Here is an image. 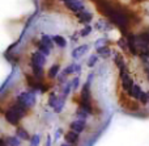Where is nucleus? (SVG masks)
<instances>
[{
	"instance_id": "3",
	"label": "nucleus",
	"mask_w": 149,
	"mask_h": 146,
	"mask_svg": "<svg viewBox=\"0 0 149 146\" xmlns=\"http://www.w3.org/2000/svg\"><path fill=\"white\" fill-rule=\"evenodd\" d=\"M22 116L24 115L20 112V109H18L16 105L10 107L9 109L4 113L5 120H7L9 124H12V125H17V124L20 123V120H21V117H22Z\"/></svg>"
},
{
	"instance_id": "25",
	"label": "nucleus",
	"mask_w": 149,
	"mask_h": 146,
	"mask_svg": "<svg viewBox=\"0 0 149 146\" xmlns=\"http://www.w3.org/2000/svg\"><path fill=\"white\" fill-rule=\"evenodd\" d=\"M60 146H71V144H62Z\"/></svg>"
},
{
	"instance_id": "11",
	"label": "nucleus",
	"mask_w": 149,
	"mask_h": 146,
	"mask_svg": "<svg viewBox=\"0 0 149 146\" xmlns=\"http://www.w3.org/2000/svg\"><path fill=\"white\" fill-rule=\"evenodd\" d=\"M16 136H17L20 140H30L29 133L26 132V129H24V128H17L16 129Z\"/></svg>"
},
{
	"instance_id": "17",
	"label": "nucleus",
	"mask_w": 149,
	"mask_h": 146,
	"mask_svg": "<svg viewBox=\"0 0 149 146\" xmlns=\"http://www.w3.org/2000/svg\"><path fill=\"white\" fill-rule=\"evenodd\" d=\"M41 140H39V134H34L30 138V146H38Z\"/></svg>"
},
{
	"instance_id": "4",
	"label": "nucleus",
	"mask_w": 149,
	"mask_h": 146,
	"mask_svg": "<svg viewBox=\"0 0 149 146\" xmlns=\"http://www.w3.org/2000/svg\"><path fill=\"white\" fill-rule=\"evenodd\" d=\"M63 1H64L65 7H67L68 9L72 11L76 16L80 15L81 12H84V11H86L84 7V4H82L80 0H63Z\"/></svg>"
},
{
	"instance_id": "2",
	"label": "nucleus",
	"mask_w": 149,
	"mask_h": 146,
	"mask_svg": "<svg viewBox=\"0 0 149 146\" xmlns=\"http://www.w3.org/2000/svg\"><path fill=\"white\" fill-rule=\"evenodd\" d=\"M46 63V55L42 51H36L31 55V70L37 79H41V75L43 74V66Z\"/></svg>"
},
{
	"instance_id": "26",
	"label": "nucleus",
	"mask_w": 149,
	"mask_h": 146,
	"mask_svg": "<svg viewBox=\"0 0 149 146\" xmlns=\"http://www.w3.org/2000/svg\"><path fill=\"white\" fill-rule=\"evenodd\" d=\"M147 95H148V99H149V91H148V92H147Z\"/></svg>"
},
{
	"instance_id": "10",
	"label": "nucleus",
	"mask_w": 149,
	"mask_h": 146,
	"mask_svg": "<svg viewBox=\"0 0 149 146\" xmlns=\"http://www.w3.org/2000/svg\"><path fill=\"white\" fill-rule=\"evenodd\" d=\"M52 41H54V44L56 45V46L59 47H65L67 46V41H65L64 37L62 36H52Z\"/></svg>"
},
{
	"instance_id": "20",
	"label": "nucleus",
	"mask_w": 149,
	"mask_h": 146,
	"mask_svg": "<svg viewBox=\"0 0 149 146\" xmlns=\"http://www.w3.org/2000/svg\"><path fill=\"white\" fill-rule=\"evenodd\" d=\"M72 86H73V90L77 88V86H79V78H74L72 80Z\"/></svg>"
},
{
	"instance_id": "9",
	"label": "nucleus",
	"mask_w": 149,
	"mask_h": 146,
	"mask_svg": "<svg viewBox=\"0 0 149 146\" xmlns=\"http://www.w3.org/2000/svg\"><path fill=\"white\" fill-rule=\"evenodd\" d=\"M128 94H130V96H131V97H134V99L140 100V97H141V95H143L141 87H140V86H137V84H134V87H132V88H131V91H130Z\"/></svg>"
},
{
	"instance_id": "5",
	"label": "nucleus",
	"mask_w": 149,
	"mask_h": 146,
	"mask_svg": "<svg viewBox=\"0 0 149 146\" xmlns=\"http://www.w3.org/2000/svg\"><path fill=\"white\" fill-rule=\"evenodd\" d=\"M52 37H49V36H42L41 38V42H39V46H38V50L42 51L45 55H49L50 54V50L52 47Z\"/></svg>"
},
{
	"instance_id": "21",
	"label": "nucleus",
	"mask_w": 149,
	"mask_h": 146,
	"mask_svg": "<svg viewBox=\"0 0 149 146\" xmlns=\"http://www.w3.org/2000/svg\"><path fill=\"white\" fill-rule=\"evenodd\" d=\"M0 146H8L7 138H1V140H0Z\"/></svg>"
},
{
	"instance_id": "19",
	"label": "nucleus",
	"mask_w": 149,
	"mask_h": 146,
	"mask_svg": "<svg viewBox=\"0 0 149 146\" xmlns=\"http://www.w3.org/2000/svg\"><path fill=\"white\" fill-rule=\"evenodd\" d=\"M97 59H98L97 55H92V57L89 58V61H88V66H89V67H93V66L97 63Z\"/></svg>"
},
{
	"instance_id": "22",
	"label": "nucleus",
	"mask_w": 149,
	"mask_h": 146,
	"mask_svg": "<svg viewBox=\"0 0 149 146\" xmlns=\"http://www.w3.org/2000/svg\"><path fill=\"white\" fill-rule=\"evenodd\" d=\"M60 134H62V129H58L56 133H55V141H56V140L60 137Z\"/></svg>"
},
{
	"instance_id": "23",
	"label": "nucleus",
	"mask_w": 149,
	"mask_h": 146,
	"mask_svg": "<svg viewBox=\"0 0 149 146\" xmlns=\"http://www.w3.org/2000/svg\"><path fill=\"white\" fill-rule=\"evenodd\" d=\"M145 71H147V75H148V79H149V62L145 63Z\"/></svg>"
},
{
	"instance_id": "12",
	"label": "nucleus",
	"mask_w": 149,
	"mask_h": 146,
	"mask_svg": "<svg viewBox=\"0 0 149 146\" xmlns=\"http://www.w3.org/2000/svg\"><path fill=\"white\" fill-rule=\"evenodd\" d=\"M77 71H80V66L79 65H70L64 71H63V74H64V75H70V74L77 73Z\"/></svg>"
},
{
	"instance_id": "6",
	"label": "nucleus",
	"mask_w": 149,
	"mask_h": 146,
	"mask_svg": "<svg viewBox=\"0 0 149 146\" xmlns=\"http://www.w3.org/2000/svg\"><path fill=\"white\" fill-rule=\"evenodd\" d=\"M70 128L74 130L76 133H82L85 129V120H76V121H72L70 125Z\"/></svg>"
},
{
	"instance_id": "8",
	"label": "nucleus",
	"mask_w": 149,
	"mask_h": 146,
	"mask_svg": "<svg viewBox=\"0 0 149 146\" xmlns=\"http://www.w3.org/2000/svg\"><path fill=\"white\" fill-rule=\"evenodd\" d=\"M86 51H88V45H82V46L76 47V49H73V51H72V58L79 59V58H81Z\"/></svg>"
},
{
	"instance_id": "24",
	"label": "nucleus",
	"mask_w": 149,
	"mask_h": 146,
	"mask_svg": "<svg viewBox=\"0 0 149 146\" xmlns=\"http://www.w3.org/2000/svg\"><path fill=\"white\" fill-rule=\"evenodd\" d=\"M46 146H51V136H47V142Z\"/></svg>"
},
{
	"instance_id": "1",
	"label": "nucleus",
	"mask_w": 149,
	"mask_h": 146,
	"mask_svg": "<svg viewBox=\"0 0 149 146\" xmlns=\"http://www.w3.org/2000/svg\"><path fill=\"white\" fill-rule=\"evenodd\" d=\"M94 1L101 13L105 15L114 25L119 26L120 29H127L131 26L134 16L123 7L115 4L114 1H110V0H94Z\"/></svg>"
},
{
	"instance_id": "7",
	"label": "nucleus",
	"mask_w": 149,
	"mask_h": 146,
	"mask_svg": "<svg viewBox=\"0 0 149 146\" xmlns=\"http://www.w3.org/2000/svg\"><path fill=\"white\" fill-rule=\"evenodd\" d=\"M64 140L67 141V144H71V145L77 144V142H79V133H76L74 130L71 129L70 132H67V133L64 134Z\"/></svg>"
},
{
	"instance_id": "18",
	"label": "nucleus",
	"mask_w": 149,
	"mask_h": 146,
	"mask_svg": "<svg viewBox=\"0 0 149 146\" xmlns=\"http://www.w3.org/2000/svg\"><path fill=\"white\" fill-rule=\"evenodd\" d=\"M140 38L143 39L144 42H147V44H149V29H147V30H144L141 34H140Z\"/></svg>"
},
{
	"instance_id": "13",
	"label": "nucleus",
	"mask_w": 149,
	"mask_h": 146,
	"mask_svg": "<svg viewBox=\"0 0 149 146\" xmlns=\"http://www.w3.org/2000/svg\"><path fill=\"white\" fill-rule=\"evenodd\" d=\"M60 97H58L55 94H50V97H49V105L51 108H55L58 105V103H59Z\"/></svg>"
},
{
	"instance_id": "15",
	"label": "nucleus",
	"mask_w": 149,
	"mask_h": 146,
	"mask_svg": "<svg viewBox=\"0 0 149 146\" xmlns=\"http://www.w3.org/2000/svg\"><path fill=\"white\" fill-rule=\"evenodd\" d=\"M59 70H60V66L59 65L51 66V67H50V70H49V76H50V78H55V76L58 75V73H59Z\"/></svg>"
},
{
	"instance_id": "16",
	"label": "nucleus",
	"mask_w": 149,
	"mask_h": 146,
	"mask_svg": "<svg viewBox=\"0 0 149 146\" xmlns=\"http://www.w3.org/2000/svg\"><path fill=\"white\" fill-rule=\"evenodd\" d=\"M88 115H89V113H88L86 111H84V109H82V108H80V109H77V112H76V116H77V117H79V120H86Z\"/></svg>"
},
{
	"instance_id": "14",
	"label": "nucleus",
	"mask_w": 149,
	"mask_h": 146,
	"mask_svg": "<svg viewBox=\"0 0 149 146\" xmlns=\"http://www.w3.org/2000/svg\"><path fill=\"white\" fill-rule=\"evenodd\" d=\"M7 142H8V146H20L21 140L18 138L17 136H16V137H8Z\"/></svg>"
}]
</instances>
